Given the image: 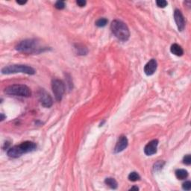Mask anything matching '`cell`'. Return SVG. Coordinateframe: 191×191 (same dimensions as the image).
<instances>
[{"label": "cell", "mask_w": 191, "mask_h": 191, "mask_svg": "<svg viewBox=\"0 0 191 191\" xmlns=\"http://www.w3.org/2000/svg\"><path fill=\"white\" fill-rule=\"evenodd\" d=\"M16 50L25 54H40L47 50V47L42 46L37 39H27L22 41L15 46Z\"/></svg>", "instance_id": "obj_1"}, {"label": "cell", "mask_w": 191, "mask_h": 191, "mask_svg": "<svg viewBox=\"0 0 191 191\" xmlns=\"http://www.w3.org/2000/svg\"><path fill=\"white\" fill-rule=\"evenodd\" d=\"M37 149V145L32 141H25L20 144L14 145L8 150L7 154L10 158H17L20 157L23 154L34 152Z\"/></svg>", "instance_id": "obj_2"}, {"label": "cell", "mask_w": 191, "mask_h": 191, "mask_svg": "<svg viewBox=\"0 0 191 191\" xmlns=\"http://www.w3.org/2000/svg\"><path fill=\"white\" fill-rule=\"evenodd\" d=\"M111 29L113 34L121 41H127L130 37V32L125 23L115 20L111 24Z\"/></svg>", "instance_id": "obj_3"}, {"label": "cell", "mask_w": 191, "mask_h": 191, "mask_svg": "<svg viewBox=\"0 0 191 191\" xmlns=\"http://www.w3.org/2000/svg\"><path fill=\"white\" fill-rule=\"evenodd\" d=\"M2 74H14V73H25L28 75H34L35 73V70L32 67L23 64H14L5 67L2 69Z\"/></svg>", "instance_id": "obj_4"}, {"label": "cell", "mask_w": 191, "mask_h": 191, "mask_svg": "<svg viewBox=\"0 0 191 191\" xmlns=\"http://www.w3.org/2000/svg\"><path fill=\"white\" fill-rule=\"evenodd\" d=\"M5 93L8 95L29 97L32 95L30 88L24 85H13L5 89Z\"/></svg>", "instance_id": "obj_5"}, {"label": "cell", "mask_w": 191, "mask_h": 191, "mask_svg": "<svg viewBox=\"0 0 191 191\" xmlns=\"http://www.w3.org/2000/svg\"><path fill=\"white\" fill-rule=\"evenodd\" d=\"M52 89L56 100L58 102L61 101L65 93V85L63 81L58 79H52Z\"/></svg>", "instance_id": "obj_6"}, {"label": "cell", "mask_w": 191, "mask_h": 191, "mask_svg": "<svg viewBox=\"0 0 191 191\" xmlns=\"http://www.w3.org/2000/svg\"><path fill=\"white\" fill-rule=\"evenodd\" d=\"M37 96L39 102H41L42 106H43L44 108H50L53 104V100H52V96L44 89H40L37 92Z\"/></svg>", "instance_id": "obj_7"}, {"label": "cell", "mask_w": 191, "mask_h": 191, "mask_svg": "<svg viewBox=\"0 0 191 191\" xmlns=\"http://www.w3.org/2000/svg\"><path fill=\"white\" fill-rule=\"evenodd\" d=\"M174 19L177 25L178 29L180 32H182L185 27V20L182 13L179 9H176L174 11Z\"/></svg>", "instance_id": "obj_8"}, {"label": "cell", "mask_w": 191, "mask_h": 191, "mask_svg": "<svg viewBox=\"0 0 191 191\" xmlns=\"http://www.w3.org/2000/svg\"><path fill=\"white\" fill-rule=\"evenodd\" d=\"M128 141L127 137L124 135H121L119 137V140H118L115 148H114V152L115 153H119V152H123L128 146Z\"/></svg>", "instance_id": "obj_9"}, {"label": "cell", "mask_w": 191, "mask_h": 191, "mask_svg": "<svg viewBox=\"0 0 191 191\" xmlns=\"http://www.w3.org/2000/svg\"><path fill=\"white\" fill-rule=\"evenodd\" d=\"M158 145V140H153V141H150L148 143L144 148V153L146 155L150 156L152 154H155L157 152V148Z\"/></svg>", "instance_id": "obj_10"}, {"label": "cell", "mask_w": 191, "mask_h": 191, "mask_svg": "<svg viewBox=\"0 0 191 191\" xmlns=\"http://www.w3.org/2000/svg\"><path fill=\"white\" fill-rule=\"evenodd\" d=\"M158 63L156 60L151 59L144 67V72L146 76H152L157 70Z\"/></svg>", "instance_id": "obj_11"}, {"label": "cell", "mask_w": 191, "mask_h": 191, "mask_svg": "<svg viewBox=\"0 0 191 191\" xmlns=\"http://www.w3.org/2000/svg\"><path fill=\"white\" fill-rule=\"evenodd\" d=\"M170 51L172 54H174L176 56H182L184 54L183 49L177 43H174L171 46Z\"/></svg>", "instance_id": "obj_12"}, {"label": "cell", "mask_w": 191, "mask_h": 191, "mask_svg": "<svg viewBox=\"0 0 191 191\" xmlns=\"http://www.w3.org/2000/svg\"><path fill=\"white\" fill-rule=\"evenodd\" d=\"M74 49L76 50V53L79 55H85L88 52L87 47L82 44H76L74 46Z\"/></svg>", "instance_id": "obj_13"}, {"label": "cell", "mask_w": 191, "mask_h": 191, "mask_svg": "<svg viewBox=\"0 0 191 191\" xmlns=\"http://www.w3.org/2000/svg\"><path fill=\"white\" fill-rule=\"evenodd\" d=\"M176 176L179 180L186 179L188 177V172L184 169H179L176 171Z\"/></svg>", "instance_id": "obj_14"}, {"label": "cell", "mask_w": 191, "mask_h": 191, "mask_svg": "<svg viewBox=\"0 0 191 191\" xmlns=\"http://www.w3.org/2000/svg\"><path fill=\"white\" fill-rule=\"evenodd\" d=\"M105 184L108 185V187H110L111 189H114V190H115L118 187L117 181L114 179H113V178H107L105 180Z\"/></svg>", "instance_id": "obj_15"}, {"label": "cell", "mask_w": 191, "mask_h": 191, "mask_svg": "<svg viewBox=\"0 0 191 191\" xmlns=\"http://www.w3.org/2000/svg\"><path fill=\"white\" fill-rule=\"evenodd\" d=\"M128 179L131 181H137L138 180L141 179V176L140 175L136 172H132L128 175Z\"/></svg>", "instance_id": "obj_16"}, {"label": "cell", "mask_w": 191, "mask_h": 191, "mask_svg": "<svg viewBox=\"0 0 191 191\" xmlns=\"http://www.w3.org/2000/svg\"><path fill=\"white\" fill-rule=\"evenodd\" d=\"M108 20L106 18H100L96 21V25L98 27H104L108 23Z\"/></svg>", "instance_id": "obj_17"}, {"label": "cell", "mask_w": 191, "mask_h": 191, "mask_svg": "<svg viewBox=\"0 0 191 191\" xmlns=\"http://www.w3.org/2000/svg\"><path fill=\"white\" fill-rule=\"evenodd\" d=\"M54 8H57L58 10H62L65 8V2L63 1H58L54 4Z\"/></svg>", "instance_id": "obj_18"}, {"label": "cell", "mask_w": 191, "mask_h": 191, "mask_svg": "<svg viewBox=\"0 0 191 191\" xmlns=\"http://www.w3.org/2000/svg\"><path fill=\"white\" fill-rule=\"evenodd\" d=\"M163 165H164V162H162V161H158V162H157L154 165V170L156 171L161 170Z\"/></svg>", "instance_id": "obj_19"}, {"label": "cell", "mask_w": 191, "mask_h": 191, "mask_svg": "<svg viewBox=\"0 0 191 191\" xmlns=\"http://www.w3.org/2000/svg\"><path fill=\"white\" fill-rule=\"evenodd\" d=\"M156 4L159 8H165L167 5V2L165 0H158L156 2Z\"/></svg>", "instance_id": "obj_20"}, {"label": "cell", "mask_w": 191, "mask_h": 191, "mask_svg": "<svg viewBox=\"0 0 191 191\" xmlns=\"http://www.w3.org/2000/svg\"><path fill=\"white\" fill-rule=\"evenodd\" d=\"M182 188L185 190H190L191 189V182L190 181H185L182 184Z\"/></svg>", "instance_id": "obj_21"}, {"label": "cell", "mask_w": 191, "mask_h": 191, "mask_svg": "<svg viewBox=\"0 0 191 191\" xmlns=\"http://www.w3.org/2000/svg\"><path fill=\"white\" fill-rule=\"evenodd\" d=\"M183 163L186 165H190L191 163V158L190 154H187L183 159Z\"/></svg>", "instance_id": "obj_22"}, {"label": "cell", "mask_w": 191, "mask_h": 191, "mask_svg": "<svg viewBox=\"0 0 191 191\" xmlns=\"http://www.w3.org/2000/svg\"><path fill=\"white\" fill-rule=\"evenodd\" d=\"M76 4L79 5V7H85L87 4V2L84 1V0H78V1L76 2Z\"/></svg>", "instance_id": "obj_23"}, {"label": "cell", "mask_w": 191, "mask_h": 191, "mask_svg": "<svg viewBox=\"0 0 191 191\" xmlns=\"http://www.w3.org/2000/svg\"><path fill=\"white\" fill-rule=\"evenodd\" d=\"M26 2H27V1H24V2L17 1V3H18V4H20V5H25Z\"/></svg>", "instance_id": "obj_24"}, {"label": "cell", "mask_w": 191, "mask_h": 191, "mask_svg": "<svg viewBox=\"0 0 191 191\" xmlns=\"http://www.w3.org/2000/svg\"><path fill=\"white\" fill-rule=\"evenodd\" d=\"M5 117H6V116H5L4 114H1V121H3V120H4Z\"/></svg>", "instance_id": "obj_25"}, {"label": "cell", "mask_w": 191, "mask_h": 191, "mask_svg": "<svg viewBox=\"0 0 191 191\" xmlns=\"http://www.w3.org/2000/svg\"><path fill=\"white\" fill-rule=\"evenodd\" d=\"M139 190V188H138L137 187L134 186V187H132V188L130 189V190Z\"/></svg>", "instance_id": "obj_26"}]
</instances>
